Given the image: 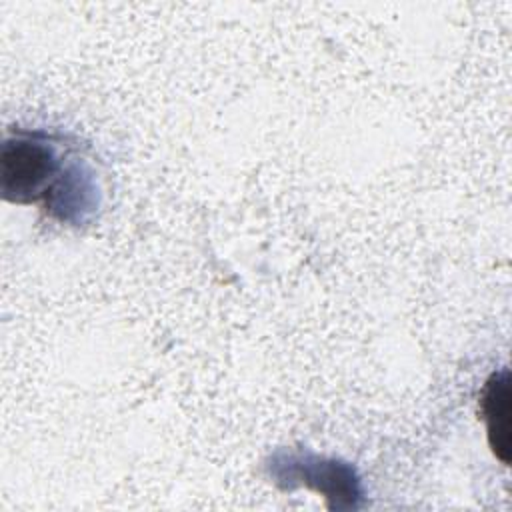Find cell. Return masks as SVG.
<instances>
[{
	"label": "cell",
	"mask_w": 512,
	"mask_h": 512,
	"mask_svg": "<svg viewBox=\"0 0 512 512\" xmlns=\"http://www.w3.org/2000/svg\"><path fill=\"white\" fill-rule=\"evenodd\" d=\"M482 418L486 422L488 444L494 456L508 466L510 464V374L508 370L494 372L480 396Z\"/></svg>",
	"instance_id": "6da1fadb"
}]
</instances>
